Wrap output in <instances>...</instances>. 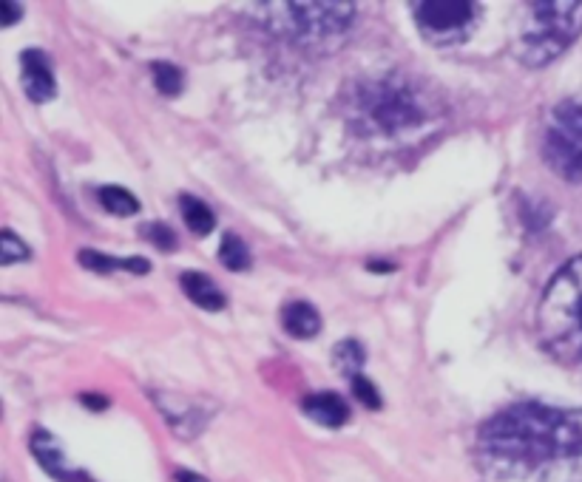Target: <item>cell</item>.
Here are the masks:
<instances>
[{"mask_svg": "<svg viewBox=\"0 0 582 482\" xmlns=\"http://www.w3.org/2000/svg\"><path fill=\"white\" fill-rule=\"evenodd\" d=\"M370 270L372 273H384V270H387V273H392V270H395V267H392V264H384V261H372L370 264Z\"/></svg>", "mask_w": 582, "mask_h": 482, "instance_id": "obj_25", "label": "cell"}, {"mask_svg": "<svg viewBox=\"0 0 582 482\" xmlns=\"http://www.w3.org/2000/svg\"><path fill=\"white\" fill-rule=\"evenodd\" d=\"M151 74H154V86H157L159 94L177 97L179 91H182V71L174 63H165V60L151 63Z\"/></svg>", "mask_w": 582, "mask_h": 482, "instance_id": "obj_18", "label": "cell"}, {"mask_svg": "<svg viewBox=\"0 0 582 482\" xmlns=\"http://www.w3.org/2000/svg\"><path fill=\"white\" fill-rule=\"evenodd\" d=\"M219 261L233 270V273H242L250 267V253H247V244L236 233H225V239L219 244Z\"/></svg>", "mask_w": 582, "mask_h": 482, "instance_id": "obj_16", "label": "cell"}, {"mask_svg": "<svg viewBox=\"0 0 582 482\" xmlns=\"http://www.w3.org/2000/svg\"><path fill=\"white\" fill-rule=\"evenodd\" d=\"M100 205L106 207L108 213H114V216H137L140 213V199L131 190L120 188V185L100 188Z\"/></svg>", "mask_w": 582, "mask_h": 482, "instance_id": "obj_15", "label": "cell"}, {"mask_svg": "<svg viewBox=\"0 0 582 482\" xmlns=\"http://www.w3.org/2000/svg\"><path fill=\"white\" fill-rule=\"evenodd\" d=\"M179 287H182V293L188 295L199 310L219 312L225 310V304H228L225 293H222V290L216 287V281H213L211 276H205V273H194V270L182 273V276H179Z\"/></svg>", "mask_w": 582, "mask_h": 482, "instance_id": "obj_10", "label": "cell"}, {"mask_svg": "<svg viewBox=\"0 0 582 482\" xmlns=\"http://www.w3.org/2000/svg\"><path fill=\"white\" fill-rule=\"evenodd\" d=\"M537 329L557 361L582 363V256L563 264L548 281Z\"/></svg>", "mask_w": 582, "mask_h": 482, "instance_id": "obj_3", "label": "cell"}, {"mask_svg": "<svg viewBox=\"0 0 582 482\" xmlns=\"http://www.w3.org/2000/svg\"><path fill=\"white\" fill-rule=\"evenodd\" d=\"M301 412L307 414L313 423H321L327 429H338V426H344L350 420V406L336 392H321V395L304 397Z\"/></svg>", "mask_w": 582, "mask_h": 482, "instance_id": "obj_9", "label": "cell"}, {"mask_svg": "<svg viewBox=\"0 0 582 482\" xmlns=\"http://www.w3.org/2000/svg\"><path fill=\"white\" fill-rule=\"evenodd\" d=\"M282 327L293 338H313L321 332V315L307 301H293L282 310Z\"/></svg>", "mask_w": 582, "mask_h": 482, "instance_id": "obj_12", "label": "cell"}, {"mask_svg": "<svg viewBox=\"0 0 582 482\" xmlns=\"http://www.w3.org/2000/svg\"><path fill=\"white\" fill-rule=\"evenodd\" d=\"M259 20L273 35L299 46H316L330 37H341L355 18L353 3H265L256 6Z\"/></svg>", "mask_w": 582, "mask_h": 482, "instance_id": "obj_5", "label": "cell"}, {"mask_svg": "<svg viewBox=\"0 0 582 482\" xmlns=\"http://www.w3.org/2000/svg\"><path fill=\"white\" fill-rule=\"evenodd\" d=\"M80 264L86 270H94V273H114V270H128V273H148L151 264L148 259H111V256H103L97 250H83L80 256Z\"/></svg>", "mask_w": 582, "mask_h": 482, "instance_id": "obj_14", "label": "cell"}, {"mask_svg": "<svg viewBox=\"0 0 582 482\" xmlns=\"http://www.w3.org/2000/svg\"><path fill=\"white\" fill-rule=\"evenodd\" d=\"M353 380V395L367 406V409H381V395H378V389L372 386V380L367 375H355Z\"/></svg>", "mask_w": 582, "mask_h": 482, "instance_id": "obj_21", "label": "cell"}, {"mask_svg": "<svg viewBox=\"0 0 582 482\" xmlns=\"http://www.w3.org/2000/svg\"><path fill=\"white\" fill-rule=\"evenodd\" d=\"M409 12L415 18L418 32L438 46L463 40L475 29L480 15V9L469 0H421V3H412Z\"/></svg>", "mask_w": 582, "mask_h": 482, "instance_id": "obj_7", "label": "cell"}, {"mask_svg": "<svg viewBox=\"0 0 582 482\" xmlns=\"http://www.w3.org/2000/svg\"><path fill=\"white\" fill-rule=\"evenodd\" d=\"M177 482H208V480L194 474V471H177Z\"/></svg>", "mask_w": 582, "mask_h": 482, "instance_id": "obj_24", "label": "cell"}, {"mask_svg": "<svg viewBox=\"0 0 582 482\" xmlns=\"http://www.w3.org/2000/svg\"><path fill=\"white\" fill-rule=\"evenodd\" d=\"M432 120V100L406 74L361 80L347 97V122L364 137H401Z\"/></svg>", "mask_w": 582, "mask_h": 482, "instance_id": "obj_2", "label": "cell"}, {"mask_svg": "<svg viewBox=\"0 0 582 482\" xmlns=\"http://www.w3.org/2000/svg\"><path fill=\"white\" fill-rule=\"evenodd\" d=\"M0 12H3V18H0L3 26H12V23L20 20V15H23V9H20L18 3H9V0H3V3H0Z\"/></svg>", "mask_w": 582, "mask_h": 482, "instance_id": "obj_22", "label": "cell"}, {"mask_svg": "<svg viewBox=\"0 0 582 482\" xmlns=\"http://www.w3.org/2000/svg\"><path fill=\"white\" fill-rule=\"evenodd\" d=\"M520 29L514 37V52L531 69L548 66L580 37L582 3L577 0H546L523 6Z\"/></svg>", "mask_w": 582, "mask_h": 482, "instance_id": "obj_4", "label": "cell"}, {"mask_svg": "<svg viewBox=\"0 0 582 482\" xmlns=\"http://www.w3.org/2000/svg\"><path fill=\"white\" fill-rule=\"evenodd\" d=\"M543 156L568 182H582V103H560L546 122Z\"/></svg>", "mask_w": 582, "mask_h": 482, "instance_id": "obj_6", "label": "cell"}, {"mask_svg": "<svg viewBox=\"0 0 582 482\" xmlns=\"http://www.w3.org/2000/svg\"><path fill=\"white\" fill-rule=\"evenodd\" d=\"M32 454L37 457V463L43 465V468L52 474L54 480H60V482L86 480L83 474H74V471L66 468L63 448L57 446V440H54L52 434H46V431H35V434H32Z\"/></svg>", "mask_w": 582, "mask_h": 482, "instance_id": "obj_11", "label": "cell"}, {"mask_svg": "<svg viewBox=\"0 0 582 482\" xmlns=\"http://www.w3.org/2000/svg\"><path fill=\"white\" fill-rule=\"evenodd\" d=\"M20 69H23V91L32 103H46L57 94L49 54L37 52V49L23 52L20 54Z\"/></svg>", "mask_w": 582, "mask_h": 482, "instance_id": "obj_8", "label": "cell"}, {"mask_svg": "<svg viewBox=\"0 0 582 482\" xmlns=\"http://www.w3.org/2000/svg\"><path fill=\"white\" fill-rule=\"evenodd\" d=\"M142 236H145V241H151L154 247H159V250H165V253H174L177 250V233L168 227V224H145L142 227Z\"/></svg>", "mask_w": 582, "mask_h": 482, "instance_id": "obj_20", "label": "cell"}, {"mask_svg": "<svg viewBox=\"0 0 582 482\" xmlns=\"http://www.w3.org/2000/svg\"><path fill=\"white\" fill-rule=\"evenodd\" d=\"M80 400H83V406H86V409H94V412H103V409H108V400L103 395H83Z\"/></svg>", "mask_w": 582, "mask_h": 482, "instance_id": "obj_23", "label": "cell"}, {"mask_svg": "<svg viewBox=\"0 0 582 482\" xmlns=\"http://www.w3.org/2000/svg\"><path fill=\"white\" fill-rule=\"evenodd\" d=\"M333 355H336L338 369L347 372L350 378L361 375V366L367 361L364 346L358 344V341H341V344H336V349H333Z\"/></svg>", "mask_w": 582, "mask_h": 482, "instance_id": "obj_17", "label": "cell"}, {"mask_svg": "<svg viewBox=\"0 0 582 482\" xmlns=\"http://www.w3.org/2000/svg\"><path fill=\"white\" fill-rule=\"evenodd\" d=\"M480 454L497 471L529 474L582 463V412L543 403H517L477 431Z\"/></svg>", "mask_w": 582, "mask_h": 482, "instance_id": "obj_1", "label": "cell"}, {"mask_svg": "<svg viewBox=\"0 0 582 482\" xmlns=\"http://www.w3.org/2000/svg\"><path fill=\"white\" fill-rule=\"evenodd\" d=\"M179 210H182V219L188 224V230L194 236H208L213 227H216V216L213 210L202 199H196L191 193H182L179 196Z\"/></svg>", "mask_w": 582, "mask_h": 482, "instance_id": "obj_13", "label": "cell"}, {"mask_svg": "<svg viewBox=\"0 0 582 482\" xmlns=\"http://www.w3.org/2000/svg\"><path fill=\"white\" fill-rule=\"evenodd\" d=\"M29 256H32L29 247H26L12 230H3V233H0V261H3V264H18V261H26Z\"/></svg>", "mask_w": 582, "mask_h": 482, "instance_id": "obj_19", "label": "cell"}]
</instances>
